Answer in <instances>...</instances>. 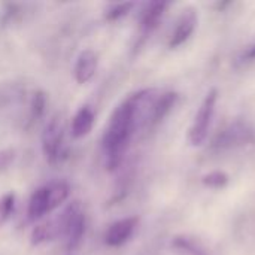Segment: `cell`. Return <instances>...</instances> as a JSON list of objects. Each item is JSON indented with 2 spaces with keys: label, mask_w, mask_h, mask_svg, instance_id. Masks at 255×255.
Masks as SVG:
<instances>
[{
  "label": "cell",
  "mask_w": 255,
  "mask_h": 255,
  "mask_svg": "<svg viewBox=\"0 0 255 255\" xmlns=\"http://www.w3.org/2000/svg\"><path fill=\"white\" fill-rule=\"evenodd\" d=\"M152 90H142L126 99L111 115L109 124L103 134V149L106 155V166L112 170L120 163L127 149L128 140L137 127L139 115L148 100L152 99Z\"/></svg>",
  "instance_id": "6da1fadb"
},
{
  "label": "cell",
  "mask_w": 255,
  "mask_h": 255,
  "mask_svg": "<svg viewBox=\"0 0 255 255\" xmlns=\"http://www.w3.org/2000/svg\"><path fill=\"white\" fill-rule=\"evenodd\" d=\"M61 229V238L66 242L67 250H75L85 233V214L82 209V203L79 200H75L69 203L63 212L57 217Z\"/></svg>",
  "instance_id": "7a4b0ae2"
},
{
  "label": "cell",
  "mask_w": 255,
  "mask_h": 255,
  "mask_svg": "<svg viewBox=\"0 0 255 255\" xmlns=\"http://www.w3.org/2000/svg\"><path fill=\"white\" fill-rule=\"evenodd\" d=\"M217 99H218V91L217 90H211L208 93V96L205 97L202 106L199 108L194 123L190 128L188 133V140L191 145L199 146L205 142L208 131H209V126L215 112V105H217Z\"/></svg>",
  "instance_id": "3957f363"
},
{
  "label": "cell",
  "mask_w": 255,
  "mask_h": 255,
  "mask_svg": "<svg viewBox=\"0 0 255 255\" xmlns=\"http://www.w3.org/2000/svg\"><path fill=\"white\" fill-rule=\"evenodd\" d=\"M64 139V121L61 115H54L42 131V152L49 164H55L61 154Z\"/></svg>",
  "instance_id": "277c9868"
},
{
  "label": "cell",
  "mask_w": 255,
  "mask_h": 255,
  "mask_svg": "<svg viewBox=\"0 0 255 255\" xmlns=\"http://www.w3.org/2000/svg\"><path fill=\"white\" fill-rule=\"evenodd\" d=\"M254 133L253 130L242 123H236L229 126L226 130H223L212 142L214 148L218 149H226V148H232V146H238V145H244L250 140H253Z\"/></svg>",
  "instance_id": "5b68a950"
},
{
  "label": "cell",
  "mask_w": 255,
  "mask_h": 255,
  "mask_svg": "<svg viewBox=\"0 0 255 255\" xmlns=\"http://www.w3.org/2000/svg\"><path fill=\"white\" fill-rule=\"evenodd\" d=\"M137 223H139L137 217H128V218L115 221L114 224L109 226V229L105 233V244L112 248L124 245L133 236L137 227Z\"/></svg>",
  "instance_id": "8992f818"
},
{
  "label": "cell",
  "mask_w": 255,
  "mask_h": 255,
  "mask_svg": "<svg viewBox=\"0 0 255 255\" xmlns=\"http://www.w3.org/2000/svg\"><path fill=\"white\" fill-rule=\"evenodd\" d=\"M97 64H99L97 54L93 49H84L78 55L76 63H75V69H73L75 81L79 85H84V84L90 82L93 79V76L96 75Z\"/></svg>",
  "instance_id": "52a82bcc"
},
{
  "label": "cell",
  "mask_w": 255,
  "mask_h": 255,
  "mask_svg": "<svg viewBox=\"0 0 255 255\" xmlns=\"http://www.w3.org/2000/svg\"><path fill=\"white\" fill-rule=\"evenodd\" d=\"M96 123V112L93 111L91 106L84 105L81 106L76 114L72 118L70 123V134L73 139H82L85 136H88L94 127Z\"/></svg>",
  "instance_id": "ba28073f"
},
{
  "label": "cell",
  "mask_w": 255,
  "mask_h": 255,
  "mask_svg": "<svg viewBox=\"0 0 255 255\" xmlns=\"http://www.w3.org/2000/svg\"><path fill=\"white\" fill-rule=\"evenodd\" d=\"M46 214H51L49 211V197H48V188L46 185L39 187L33 191L28 200L27 206V215L30 221H39Z\"/></svg>",
  "instance_id": "9c48e42d"
},
{
  "label": "cell",
  "mask_w": 255,
  "mask_h": 255,
  "mask_svg": "<svg viewBox=\"0 0 255 255\" xmlns=\"http://www.w3.org/2000/svg\"><path fill=\"white\" fill-rule=\"evenodd\" d=\"M197 24V15L193 10H188L187 13H184L181 16V19L176 24V28L172 33V37L169 40V46L170 48H178L179 45H182L184 42H187L190 39V36L193 34L194 28Z\"/></svg>",
  "instance_id": "30bf717a"
},
{
  "label": "cell",
  "mask_w": 255,
  "mask_h": 255,
  "mask_svg": "<svg viewBox=\"0 0 255 255\" xmlns=\"http://www.w3.org/2000/svg\"><path fill=\"white\" fill-rule=\"evenodd\" d=\"M58 238H61V229H60L58 220L54 218V220H49L46 223H42L33 227L30 233V244L33 247H39L42 244L55 241Z\"/></svg>",
  "instance_id": "8fae6325"
},
{
  "label": "cell",
  "mask_w": 255,
  "mask_h": 255,
  "mask_svg": "<svg viewBox=\"0 0 255 255\" xmlns=\"http://www.w3.org/2000/svg\"><path fill=\"white\" fill-rule=\"evenodd\" d=\"M166 6H167V3H164V1H152L146 6V9L142 13V18H140L142 33L148 34L158 25Z\"/></svg>",
  "instance_id": "7c38bea8"
},
{
  "label": "cell",
  "mask_w": 255,
  "mask_h": 255,
  "mask_svg": "<svg viewBox=\"0 0 255 255\" xmlns=\"http://www.w3.org/2000/svg\"><path fill=\"white\" fill-rule=\"evenodd\" d=\"M178 100V94L176 93H164L163 96H160L154 103H152V111H151V123L157 124L160 123L175 106Z\"/></svg>",
  "instance_id": "4fadbf2b"
},
{
  "label": "cell",
  "mask_w": 255,
  "mask_h": 255,
  "mask_svg": "<svg viewBox=\"0 0 255 255\" xmlns=\"http://www.w3.org/2000/svg\"><path fill=\"white\" fill-rule=\"evenodd\" d=\"M48 188V197H49V211H55L57 208H60L70 194V187L67 182L64 181H52L49 184H46Z\"/></svg>",
  "instance_id": "5bb4252c"
},
{
  "label": "cell",
  "mask_w": 255,
  "mask_h": 255,
  "mask_svg": "<svg viewBox=\"0 0 255 255\" xmlns=\"http://www.w3.org/2000/svg\"><path fill=\"white\" fill-rule=\"evenodd\" d=\"M15 202H16V196L12 191L0 196V227H3L12 217L15 209Z\"/></svg>",
  "instance_id": "9a60e30c"
},
{
  "label": "cell",
  "mask_w": 255,
  "mask_h": 255,
  "mask_svg": "<svg viewBox=\"0 0 255 255\" xmlns=\"http://www.w3.org/2000/svg\"><path fill=\"white\" fill-rule=\"evenodd\" d=\"M46 94L42 91V90H37L33 97H31V102H30V114H31V118L33 120H39L43 117L45 114V109H46Z\"/></svg>",
  "instance_id": "2e32d148"
},
{
  "label": "cell",
  "mask_w": 255,
  "mask_h": 255,
  "mask_svg": "<svg viewBox=\"0 0 255 255\" xmlns=\"http://www.w3.org/2000/svg\"><path fill=\"white\" fill-rule=\"evenodd\" d=\"M133 6H134V3H131V1L115 3L105 12V19L106 21H118V19L124 18L133 9Z\"/></svg>",
  "instance_id": "e0dca14e"
},
{
  "label": "cell",
  "mask_w": 255,
  "mask_h": 255,
  "mask_svg": "<svg viewBox=\"0 0 255 255\" xmlns=\"http://www.w3.org/2000/svg\"><path fill=\"white\" fill-rule=\"evenodd\" d=\"M202 182H203V185H206L209 188H223L227 185L229 176L224 172H212V173L203 176Z\"/></svg>",
  "instance_id": "ac0fdd59"
},
{
  "label": "cell",
  "mask_w": 255,
  "mask_h": 255,
  "mask_svg": "<svg viewBox=\"0 0 255 255\" xmlns=\"http://www.w3.org/2000/svg\"><path fill=\"white\" fill-rule=\"evenodd\" d=\"M16 152L12 148H4L0 149V172H4L6 169H9V166L15 161Z\"/></svg>",
  "instance_id": "d6986e66"
},
{
  "label": "cell",
  "mask_w": 255,
  "mask_h": 255,
  "mask_svg": "<svg viewBox=\"0 0 255 255\" xmlns=\"http://www.w3.org/2000/svg\"><path fill=\"white\" fill-rule=\"evenodd\" d=\"M253 60H255V45L247 48V51H244V54L239 57V61H242V63L253 61Z\"/></svg>",
  "instance_id": "ffe728a7"
}]
</instances>
